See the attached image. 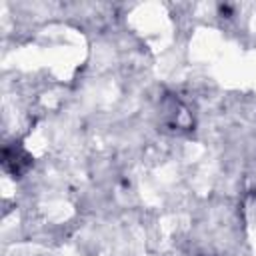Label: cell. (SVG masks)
I'll return each instance as SVG.
<instances>
[{"mask_svg": "<svg viewBox=\"0 0 256 256\" xmlns=\"http://www.w3.org/2000/svg\"><path fill=\"white\" fill-rule=\"evenodd\" d=\"M2 166L14 178H20L32 166V156L18 142H14V144H10V146L4 148V152H2Z\"/></svg>", "mask_w": 256, "mask_h": 256, "instance_id": "1", "label": "cell"}]
</instances>
